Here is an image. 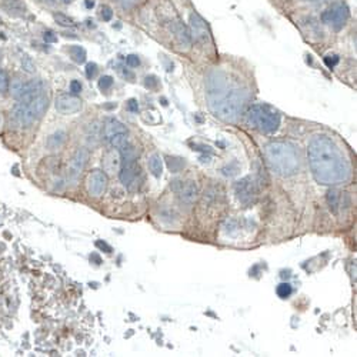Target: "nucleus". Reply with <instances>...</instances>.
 Segmentation results:
<instances>
[{
  "label": "nucleus",
  "mask_w": 357,
  "mask_h": 357,
  "mask_svg": "<svg viewBox=\"0 0 357 357\" xmlns=\"http://www.w3.org/2000/svg\"><path fill=\"white\" fill-rule=\"evenodd\" d=\"M307 157L312 173L320 184L333 186L350 178L352 169L340 147L324 135H317L310 140Z\"/></svg>",
  "instance_id": "1"
},
{
  "label": "nucleus",
  "mask_w": 357,
  "mask_h": 357,
  "mask_svg": "<svg viewBox=\"0 0 357 357\" xmlns=\"http://www.w3.org/2000/svg\"><path fill=\"white\" fill-rule=\"evenodd\" d=\"M214 86L209 89V106L214 116L224 122H236L246 105V92L240 89H227L221 80H213Z\"/></svg>",
  "instance_id": "2"
},
{
  "label": "nucleus",
  "mask_w": 357,
  "mask_h": 357,
  "mask_svg": "<svg viewBox=\"0 0 357 357\" xmlns=\"http://www.w3.org/2000/svg\"><path fill=\"white\" fill-rule=\"evenodd\" d=\"M264 157L270 170L282 178L293 176L300 167L299 150L288 142L273 140L267 143L264 146Z\"/></svg>",
  "instance_id": "3"
},
{
  "label": "nucleus",
  "mask_w": 357,
  "mask_h": 357,
  "mask_svg": "<svg viewBox=\"0 0 357 357\" xmlns=\"http://www.w3.org/2000/svg\"><path fill=\"white\" fill-rule=\"evenodd\" d=\"M49 107V99L44 95L35 97L30 102H19L13 107V120L22 127H29L40 120Z\"/></svg>",
  "instance_id": "4"
},
{
  "label": "nucleus",
  "mask_w": 357,
  "mask_h": 357,
  "mask_svg": "<svg viewBox=\"0 0 357 357\" xmlns=\"http://www.w3.org/2000/svg\"><path fill=\"white\" fill-rule=\"evenodd\" d=\"M248 124L264 135L276 133L280 127V116L267 106H253L248 113Z\"/></svg>",
  "instance_id": "5"
},
{
  "label": "nucleus",
  "mask_w": 357,
  "mask_h": 357,
  "mask_svg": "<svg viewBox=\"0 0 357 357\" xmlns=\"http://www.w3.org/2000/svg\"><path fill=\"white\" fill-rule=\"evenodd\" d=\"M9 87H10L12 96L16 100H19V102H30L32 99L40 96L44 92V83L40 79L29 80V82H23L20 79H14Z\"/></svg>",
  "instance_id": "6"
},
{
  "label": "nucleus",
  "mask_w": 357,
  "mask_h": 357,
  "mask_svg": "<svg viewBox=\"0 0 357 357\" xmlns=\"http://www.w3.org/2000/svg\"><path fill=\"white\" fill-rule=\"evenodd\" d=\"M349 14H350V12H349L347 4H344V3H334L326 12H323L321 20H323L326 25L331 26L333 30L339 32V30H342V29L344 28V25H346V22H347V19H349Z\"/></svg>",
  "instance_id": "7"
},
{
  "label": "nucleus",
  "mask_w": 357,
  "mask_h": 357,
  "mask_svg": "<svg viewBox=\"0 0 357 357\" xmlns=\"http://www.w3.org/2000/svg\"><path fill=\"white\" fill-rule=\"evenodd\" d=\"M139 176H140V167L138 165V160L135 162H124L122 163L119 178L120 181L130 190H135L139 186Z\"/></svg>",
  "instance_id": "8"
},
{
  "label": "nucleus",
  "mask_w": 357,
  "mask_h": 357,
  "mask_svg": "<svg viewBox=\"0 0 357 357\" xmlns=\"http://www.w3.org/2000/svg\"><path fill=\"white\" fill-rule=\"evenodd\" d=\"M87 192L93 197H100L107 187V176L102 170H93L89 173L86 180Z\"/></svg>",
  "instance_id": "9"
},
{
  "label": "nucleus",
  "mask_w": 357,
  "mask_h": 357,
  "mask_svg": "<svg viewBox=\"0 0 357 357\" xmlns=\"http://www.w3.org/2000/svg\"><path fill=\"white\" fill-rule=\"evenodd\" d=\"M55 107L62 114H74L82 110V100L76 95H60L56 97Z\"/></svg>",
  "instance_id": "10"
},
{
  "label": "nucleus",
  "mask_w": 357,
  "mask_h": 357,
  "mask_svg": "<svg viewBox=\"0 0 357 357\" xmlns=\"http://www.w3.org/2000/svg\"><path fill=\"white\" fill-rule=\"evenodd\" d=\"M190 29H192V36L194 40L200 41V43H206L210 40V32H209V26L205 22V19L199 13H192L190 19Z\"/></svg>",
  "instance_id": "11"
},
{
  "label": "nucleus",
  "mask_w": 357,
  "mask_h": 357,
  "mask_svg": "<svg viewBox=\"0 0 357 357\" xmlns=\"http://www.w3.org/2000/svg\"><path fill=\"white\" fill-rule=\"evenodd\" d=\"M87 160H89V150L84 149V147L77 149L69 163V178L71 180H76L80 176V173L83 172Z\"/></svg>",
  "instance_id": "12"
},
{
  "label": "nucleus",
  "mask_w": 357,
  "mask_h": 357,
  "mask_svg": "<svg viewBox=\"0 0 357 357\" xmlns=\"http://www.w3.org/2000/svg\"><path fill=\"white\" fill-rule=\"evenodd\" d=\"M172 32L175 33V37L178 40V46L183 49V50H189L190 46H192V33L190 30L187 29V26H184L181 22H175L172 25Z\"/></svg>",
  "instance_id": "13"
},
{
  "label": "nucleus",
  "mask_w": 357,
  "mask_h": 357,
  "mask_svg": "<svg viewBox=\"0 0 357 357\" xmlns=\"http://www.w3.org/2000/svg\"><path fill=\"white\" fill-rule=\"evenodd\" d=\"M102 165H103L105 172L109 173V175L119 173V172H120V167H122V154H120V151L114 150V149L107 151V153L103 156Z\"/></svg>",
  "instance_id": "14"
},
{
  "label": "nucleus",
  "mask_w": 357,
  "mask_h": 357,
  "mask_svg": "<svg viewBox=\"0 0 357 357\" xmlns=\"http://www.w3.org/2000/svg\"><path fill=\"white\" fill-rule=\"evenodd\" d=\"M236 193L242 202H250L254 196V184L250 181V178H243L237 183L236 186Z\"/></svg>",
  "instance_id": "15"
},
{
  "label": "nucleus",
  "mask_w": 357,
  "mask_h": 357,
  "mask_svg": "<svg viewBox=\"0 0 357 357\" xmlns=\"http://www.w3.org/2000/svg\"><path fill=\"white\" fill-rule=\"evenodd\" d=\"M126 132V127L124 124H122L119 120L113 119V117H109L105 123V127H103V138L106 140H109L110 138H113L114 135L117 133H124Z\"/></svg>",
  "instance_id": "16"
},
{
  "label": "nucleus",
  "mask_w": 357,
  "mask_h": 357,
  "mask_svg": "<svg viewBox=\"0 0 357 357\" xmlns=\"http://www.w3.org/2000/svg\"><path fill=\"white\" fill-rule=\"evenodd\" d=\"M196 196H197V186L193 181H189L180 192V200L190 205L196 200Z\"/></svg>",
  "instance_id": "17"
},
{
  "label": "nucleus",
  "mask_w": 357,
  "mask_h": 357,
  "mask_svg": "<svg viewBox=\"0 0 357 357\" xmlns=\"http://www.w3.org/2000/svg\"><path fill=\"white\" fill-rule=\"evenodd\" d=\"M66 138H68L66 132H63V130H57L56 133L50 135V136L47 138L46 144H47V147H49L50 150H55V149H59V147L66 142Z\"/></svg>",
  "instance_id": "18"
},
{
  "label": "nucleus",
  "mask_w": 357,
  "mask_h": 357,
  "mask_svg": "<svg viewBox=\"0 0 357 357\" xmlns=\"http://www.w3.org/2000/svg\"><path fill=\"white\" fill-rule=\"evenodd\" d=\"M149 169L154 178H160L163 173V160L159 154H151L149 157Z\"/></svg>",
  "instance_id": "19"
},
{
  "label": "nucleus",
  "mask_w": 357,
  "mask_h": 357,
  "mask_svg": "<svg viewBox=\"0 0 357 357\" xmlns=\"http://www.w3.org/2000/svg\"><path fill=\"white\" fill-rule=\"evenodd\" d=\"M69 53L70 56H71V59L76 62V63H84L86 62V57H87V55H86V50L83 49L82 46H71L69 49Z\"/></svg>",
  "instance_id": "20"
},
{
  "label": "nucleus",
  "mask_w": 357,
  "mask_h": 357,
  "mask_svg": "<svg viewBox=\"0 0 357 357\" xmlns=\"http://www.w3.org/2000/svg\"><path fill=\"white\" fill-rule=\"evenodd\" d=\"M99 136H100V126H99L97 122H95V123H92L89 126V130H87V142H89L92 146H95Z\"/></svg>",
  "instance_id": "21"
},
{
  "label": "nucleus",
  "mask_w": 357,
  "mask_h": 357,
  "mask_svg": "<svg viewBox=\"0 0 357 357\" xmlns=\"http://www.w3.org/2000/svg\"><path fill=\"white\" fill-rule=\"evenodd\" d=\"M327 203H329L330 209L336 213L339 206H340V192L339 190H330L327 193Z\"/></svg>",
  "instance_id": "22"
},
{
  "label": "nucleus",
  "mask_w": 357,
  "mask_h": 357,
  "mask_svg": "<svg viewBox=\"0 0 357 357\" xmlns=\"http://www.w3.org/2000/svg\"><path fill=\"white\" fill-rule=\"evenodd\" d=\"M107 142L110 143V146H113L116 149H122L124 144H127V133L126 132L124 133H117L113 138H110Z\"/></svg>",
  "instance_id": "23"
},
{
  "label": "nucleus",
  "mask_w": 357,
  "mask_h": 357,
  "mask_svg": "<svg viewBox=\"0 0 357 357\" xmlns=\"http://www.w3.org/2000/svg\"><path fill=\"white\" fill-rule=\"evenodd\" d=\"M53 17H55V20L60 26H65V28H73V26H74V22L70 19L69 16H66V14L56 13Z\"/></svg>",
  "instance_id": "24"
},
{
  "label": "nucleus",
  "mask_w": 357,
  "mask_h": 357,
  "mask_svg": "<svg viewBox=\"0 0 357 357\" xmlns=\"http://www.w3.org/2000/svg\"><path fill=\"white\" fill-rule=\"evenodd\" d=\"M277 294H279V297H282V299H287L288 296L291 294V286L288 285V283H282V285H279L277 286Z\"/></svg>",
  "instance_id": "25"
},
{
  "label": "nucleus",
  "mask_w": 357,
  "mask_h": 357,
  "mask_svg": "<svg viewBox=\"0 0 357 357\" xmlns=\"http://www.w3.org/2000/svg\"><path fill=\"white\" fill-rule=\"evenodd\" d=\"M9 86H10V83H9V76H7V73L3 71V70H0V93L7 92Z\"/></svg>",
  "instance_id": "26"
},
{
  "label": "nucleus",
  "mask_w": 357,
  "mask_h": 357,
  "mask_svg": "<svg viewBox=\"0 0 357 357\" xmlns=\"http://www.w3.org/2000/svg\"><path fill=\"white\" fill-rule=\"evenodd\" d=\"M111 86H113V77H111V76H103V77H100V80H99L100 90H109Z\"/></svg>",
  "instance_id": "27"
},
{
  "label": "nucleus",
  "mask_w": 357,
  "mask_h": 357,
  "mask_svg": "<svg viewBox=\"0 0 357 357\" xmlns=\"http://www.w3.org/2000/svg\"><path fill=\"white\" fill-rule=\"evenodd\" d=\"M97 73V65L96 63H87L86 65V76L87 79H93Z\"/></svg>",
  "instance_id": "28"
},
{
  "label": "nucleus",
  "mask_w": 357,
  "mask_h": 357,
  "mask_svg": "<svg viewBox=\"0 0 357 357\" xmlns=\"http://www.w3.org/2000/svg\"><path fill=\"white\" fill-rule=\"evenodd\" d=\"M102 17H103V20L105 22H110L111 20V17H113V10H111V7L110 6H102Z\"/></svg>",
  "instance_id": "29"
},
{
  "label": "nucleus",
  "mask_w": 357,
  "mask_h": 357,
  "mask_svg": "<svg viewBox=\"0 0 357 357\" xmlns=\"http://www.w3.org/2000/svg\"><path fill=\"white\" fill-rule=\"evenodd\" d=\"M126 63L130 68H138L139 65H140V59L136 55H129L126 57Z\"/></svg>",
  "instance_id": "30"
},
{
  "label": "nucleus",
  "mask_w": 357,
  "mask_h": 357,
  "mask_svg": "<svg viewBox=\"0 0 357 357\" xmlns=\"http://www.w3.org/2000/svg\"><path fill=\"white\" fill-rule=\"evenodd\" d=\"M324 63L327 65V68L330 69H333L337 63H339V57L336 55H330V56H326L324 57Z\"/></svg>",
  "instance_id": "31"
},
{
  "label": "nucleus",
  "mask_w": 357,
  "mask_h": 357,
  "mask_svg": "<svg viewBox=\"0 0 357 357\" xmlns=\"http://www.w3.org/2000/svg\"><path fill=\"white\" fill-rule=\"evenodd\" d=\"M43 39H44L46 43H56V41H57V36H56L52 30H46V32L43 33Z\"/></svg>",
  "instance_id": "32"
},
{
  "label": "nucleus",
  "mask_w": 357,
  "mask_h": 357,
  "mask_svg": "<svg viewBox=\"0 0 357 357\" xmlns=\"http://www.w3.org/2000/svg\"><path fill=\"white\" fill-rule=\"evenodd\" d=\"M70 92H71V95H79V93L82 92V84H80V82L71 80V82H70Z\"/></svg>",
  "instance_id": "33"
},
{
  "label": "nucleus",
  "mask_w": 357,
  "mask_h": 357,
  "mask_svg": "<svg viewBox=\"0 0 357 357\" xmlns=\"http://www.w3.org/2000/svg\"><path fill=\"white\" fill-rule=\"evenodd\" d=\"M22 65H23V69L29 71V73L35 71V65H33V62L30 60V57H28V56L22 60Z\"/></svg>",
  "instance_id": "34"
},
{
  "label": "nucleus",
  "mask_w": 357,
  "mask_h": 357,
  "mask_svg": "<svg viewBox=\"0 0 357 357\" xmlns=\"http://www.w3.org/2000/svg\"><path fill=\"white\" fill-rule=\"evenodd\" d=\"M138 1L139 0H120V6H122V9H124V10H129V9H132Z\"/></svg>",
  "instance_id": "35"
},
{
  "label": "nucleus",
  "mask_w": 357,
  "mask_h": 357,
  "mask_svg": "<svg viewBox=\"0 0 357 357\" xmlns=\"http://www.w3.org/2000/svg\"><path fill=\"white\" fill-rule=\"evenodd\" d=\"M144 84H146V87H149V89H156V87H157V80H156L154 76H147Z\"/></svg>",
  "instance_id": "36"
},
{
  "label": "nucleus",
  "mask_w": 357,
  "mask_h": 357,
  "mask_svg": "<svg viewBox=\"0 0 357 357\" xmlns=\"http://www.w3.org/2000/svg\"><path fill=\"white\" fill-rule=\"evenodd\" d=\"M127 110H130V111L136 113V111L139 110L138 100H135V99H130V100L127 102Z\"/></svg>",
  "instance_id": "37"
},
{
  "label": "nucleus",
  "mask_w": 357,
  "mask_h": 357,
  "mask_svg": "<svg viewBox=\"0 0 357 357\" xmlns=\"http://www.w3.org/2000/svg\"><path fill=\"white\" fill-rule=\"evenodd\" d=\"M96 245H97V248H100V249H106V251H107V253H110V251H111V249H110L109 246H107V245H106V243H102V242H97Z\"/></svg>",
  "instance_id": "38"
},
{
  "label": "nucleus",
  "mask_w": 357,
  "mask_h": 357,
  "mask_svg": "<svg viewBox=\"0 0 357 357\" xmlns=\"http://www.w3.org/2000/svg\"><path fill=\"white\" fill-rule=\"evenodd\" d=\"M86 7L87 9H93L95 7V1L93 0H86Z\"/></svg>",
  "instance_id": "39"
},
{
  "label": "nucleus",
  "mask_w": 357,
  "mask_h": 357,
  "mask_svg": "<svg viewBox=\"0 0 357 357\" xmlns=\"http://www.w3.org/2000/svg\"><path fill=\"white\" fill-rule=\"evenodd\" d=\"M90 259H93V260H96L97 264L100 263V259H99V256H96V254H92V256H90Z\"/></svg>",
  "instance_id": "40"
},
{
  "label": "nucleus",
  "mask_w": 357,
  "mask_h": 357,
  "mask_svg": "<svg viewBox=\"0 0 357 357\" xmlns=\"http://www.w3.org/2000/svg\"><path fill=\"white\" fill-rule=\"evenodd\" d=\"M62 1H63V3H70L71 0H62Z\"/></svg>",
  "instance_id": "41"
},
{
  "label": "nucleus",
  "mask_w": 357,
  "mask_h": 357,
  "mask_svg": "<svg viewBox=\"0 0 357 357\" xmlns=\"http://www.w3.org/2000/svg\"><path fill=\"white\" fill-rule=\"evenodd\" d=\"M0 60H1V55H0Z\"/></svg>",
  "instance_id": "42"
},
{
  "label": "nucleus",
  "mask_w": 357,
  "mask_h": 357,
  "mask_svg": "<svg viewBox=\"0 0 357 357\" xmlns=\"http://www.w3.org/2000/svg\"><path fill=\"white\" fill-rule=\"evenodd\" d=\"M0 120H1V119H0Z\"/></svg>",
  "instance_id": "43"
}]
</instances>
